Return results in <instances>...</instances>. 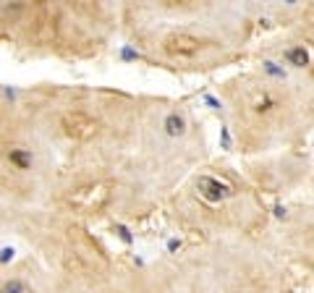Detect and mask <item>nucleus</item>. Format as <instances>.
Masks as SVG:
<instances>
[{"mask_svg": "<svg viewBox=\"0 0 314 293\" xmlns=\"http://www.w3.org/2000/svg\"><path fill=\"white\" fill-rule=\"evenodd\" d=\"M163 50H165V55H170L175 60H191L205 50V39H199L191 32H170L163 39Z\"/></svg>", "mask_w": 314, "mask_h": 293, "instance_id": "3", "label": "nucleus"}, {"mask_svg": "<svg viewBox=\"0 0 314 293\" xmlns=\"http://www.w3.org/2000/svg\"><path fill=\"white\" fill-rule=\"evenodd\" d=\"M199 189H201V196L210 199V201H220L228 196V186L220 184L217 178H201L199 181Z\"/></svg>", "mask_w": 314, "mask_h": 293, "instance_id": "4", "label": "nucleus"}, {"mask_svg": "<svg viewBox=\"0 0 314 293\" xmlns=\"http://www.w3.org/2000/svg\"><path fill=\"white\" fill-rule=\"evenodd\" d=\"M0 293H34V290L24 278H8L3 285H0Z\"/></svg>", "mask_w": 314, "mask_h": 293, "instance_id": "5", "label": "nucleus"}, {"mask_svg": "<svg viewBox=\"0 0 314 293\" xmlns=\"http://www.w3.org/2000/svg\"><path fill=\"white\" fill-rule=\"evenodd\" d=\"M8 160H11L18 170H27L29 163H32V157H29L27 149H13V152H8Z\"/></svg>", "mask_w": 314, "mask_h": 293, "instance_id": "6", "label": "nucleus"}, {"mask_svg": "<svg viewBox=\"0 0 314 293\" xmlns=\"http://www.w3.org/2000/svg\"><path fill=\"white\" fill-rule=\"evenodd\" d=\"M107 201H110V186L102 181H86L69 191V205L84 215L102 212L107 207Z\"/></svg>", "mask_w": 314, "mask_h": 293, "instance_id": "1", "label": "nucleus"}, {"mask_svg": "<svg viewBox=\"0 0 314 293\" xmlns=\"http://www.w3.org/2000/svg\"><path fill=\"white\" fill-rule=\"evenodd\" d=\"M165 126H168V131H170V133H184V118H181V116H175V112L165 121Z\"/></svg>", "mask_w": 314, "mask_h": 293, "instance_id": "7", "label": "nucleus"}, {"mask_svg": "<svg viewBox=\"0 0 314 293\" xmlns=\"http://www.w3.org/2000/svg\"><path fill=\"white\" fill-rule=\"evenodd\" d=\"M60 128L71 142H79V144L92 142L100 133V123L84 110H65L60 116Z\"/></svg>", "mask_w": 314, "mask_h": 293, "instance_id": "2", "label": "nucleus"}]
</instances>
